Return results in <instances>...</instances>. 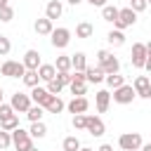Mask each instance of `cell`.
<instances>
[{"instance_id": "cell-9", "label": "cell", "mask_w": 151, "mask_h": 151, "mask_svg": "<svg viewBox=\"0 0 151 151\" xmlns=\"http://www.w3.org/2000/svg\"><path fill=\"white\" fill-rule=\"evenodd\" d=\"M132 87H134L137 97H142V99H151V78H149V76H137L134 83H132Z\"/></svg>"}, {"instance_id": "cell-8", "label": "cell", "mask_w": 151, "mask_h": 151, "mask_svg": "<svg viewBox=\"0 0 151 151\" xmlns=\"http://www.w3.org/2000/svg\"><path fill=\"white\" fill-rule=\"evenodd\" d=\"M9 104H12V109H14L17 113H26V111L31 109L33 99H31V94H26V92H14Z\"/></svg>"}, {"instance_id": "cell-4", "label": "cell", "mask_w": 151, "mask_h": 151, "mask_svg": "<svg viewBox=\"0 0 151 151\" xmlns=\"http://www.w3.org/2000/svg\"><path fill=\"white\" fill-rule=\"evenodd\" d=\"M134 97H137V92H134V87L132 85H120V87H116L113 90V94H111V99L116 101V104H132L134 101Z\"/></svg>"}, {"instance_id": "cell-1", "label": "cell", "mask_w": 151, "mask_h": 151, "mask_svg": "<svg viewBox=\"0 0 151 151\" xmlns=\"http://www.w3.org/2000/svg\"><path fill=\"white\" fill-rule=\"evenodd\" d=\"M12 146H14L17 151H28V149L33 146V137H31V132L24 130L21 125H19L17 130H12Z\"/></svg>"}, {"instance_id": "cell-45", "label": "cell", "mask_w": 151, "mask_h": 151, "mask_svg": "<svg viewBox=\"0 0 151 151\" xmlns=\"http://www.w3.org/2000/svg\"><path fill=\"white\" fill-rule=\"evenodd\" d=\"M66 2H68V5H73V7H78V5H80V2H85V0H66Z\"/></svg>"}, {"instance_id": "cell-20", "label": "cell", "mask_w": 151, "mask_h": 151, "mask_svg": "<svg viewBox=\"0 0 151 151\" xmlns=\"http://www.w3.org/2000/svg\"><path fill=\"white\" fill-rule=\"evenodd\" d=\"M106 40H109L111 47H120V45H125V33L120 28H113V31L106 33Z\"/></svg>"}, {"instance_id": "cell-44", "label": "cell", "mask_w": 151, "mask_h": 151, "mask_svg": "<svg viewBox=\"0 0 151 151\" xmlns=\"http://www.w3.org/2000/svg\"><path fill=\"white\" fill-rule=\"evenodd\" d=\"M97 151H113V146H111V144H101Z\"/></svg>"}, {"instance_id": "cell-13", "label": "cell", "mask_w": 151, "mask_h": 151, "mask_svg": "<svg viewBox=\"0 0 151 151\" xmlns=\"http://www.w3.org/2000/svg\"><path fill=\"white\" fill-rule=\"evenodd\" d=\"M94 106H97L99 113H106L109 106H111V92H109V90H97V94H94Z\"/></svg>"}, {"instance_id": "cell-49", "label": "cell", "mask_w": 151, "mask_h": 151, "mask_svg": "<svg viewBox=\"0 0 151 151\" xmlns=\"http://www.w3.org/2000/svg\"><path fill=\"white\" fill-rule=\"evenodd\" d=\"M5 5H9V0H0V7H5Z\"/></svg>"}, {"instance_id": "cell-39", "label": "cell", "mask_w": 151, "mask_h": 151, "mask_svg": "<svg viewBox=\"0 0 151 151\" xmlns=\"http://www.w3.org/2000/svg\"><path fill=\"white\" fill-rule=\"evenodd\" d=\"M127 7H132V9L139 14V12H144V9L149 7V2H146V0H130V5H127Z\"/></svg>"}, {"instance_id": "cell-29", "label": "cell", "mask_w": 151, "mask_h": 151, "mask_svg": "<svg viewBox=\"0 0 151 151\" xmlns=\"http://www.w3.org/2000/svg\"><path fill=\"white\" fill-rule=\"evenodd\" d=\"M54 66H57V71H71V68H73V64H71V57H68V54H61V57H57Z\"/></svg>"}, {"instance_id": "cell-5", "label": "cell", "mask_w": 151, "mask_h": 151, "mask_svg": "<svg viewBox=\"0 0 151 151\" xmlns=\"http://www.w3.org/2000/svg\"><path fill=\"white\" fill-rule=\"evenodd\" d=\"M137 24V12L132 9V7H123L120 12H118V19H116V28H120V31H125V28H130V26H134Z\"/></svg>"}, {"instance_id": "cell-31", "label": "cell", "mask_w": 151, "mask_h": 151, "mask_svg": "<svg viewBox=\"0 0 151 151\" xmlns=\"http://www.w3.org/2000/svg\"><path fill=\"white\" fill-rule=\"evenodd\" d=\"M61 149H64V151H80V139L71 134V137H66V139H64Z\"/></svg>"}, {"instance_id": "cell-3", "label": "cell", "mask_w": 151, "mask_h": 151, "mask_svg": "<svg viewBox=\"0 0 151 151\" xmlns=\"http://www.w3.org/2000/svg\"><path fill=\"white\" fill-rule=\"evenodd\" d=\"M26 71H28V68L24 66V61H14V59H7V61L0 66V73L7 76V78H24Z\"/></svg>"}, {"instance_id": "cell-19", "label": "cell", "mask_w": 151, "mask_h": 151, "mask_svg": "<svg viewBox=\"0 0 151 151\" xmlns=\"http://www.w3.org/2000/svg\"><path fill=\"white\" fill-rule=\"evenodd\" d=\"M38 76L42 83H50L52 78H57V66L54 64H40L38 66Z\"/></svg>"}, {"instance_id": "cell-48", "label": "cell", "mask_w": 151, "mask_h": 151, "mask_svg": "<svg viewBox=\"0 0 151 151\" xmlns=\"http://www.w3.org/2000/svg\"><path fill=\"white\" fill-rule=\"evenodd\" d=\"M146 52H149V54H151V40H149V42H146Z\"/></svg>"}, {"instance_id": "cell-50", "label": "cell", "mask_w": 151, "mask_h": 151, "mask_svg": "<svg viewBox=\"0 0 151 151\" xmlns=\"http://www.w3.org/2000/svg\"><path fill=\"white\" fill-rule=\"evenodd\" d=\"M0 104H2V87H0Z\"/></svg>"}, {"instance_id": "cell-16", "label": "cell", "mask_w": 151, "mask_h": 151, "mask_svg": "<svg viewBox=\"0 0 151 151\" xmlns=\"http://www.w3.org/2000/svg\"><path fill=\"white\" fill-rule=\"evenodd\" d=\"M61 14H64V5H61V0H50L47 5H45V17L47 19H61Z\"/></svg>"}, {"instance_id": "cell-12", "label": "cell", "mask_w": 151, "mask_h": 151, "mask_svg": "<svg viewBox=\"0 0 151 151\" xmlns=\"http://www.w3.org/2000/svg\"><path fill=\"white\" fill-rule=\"evenodd\" d=\"M52 97H54V94H50V92H47V87H40V85H35V87H31V99H33V104H40V106H47Z\"/></svg>"}, {"instance_id": "cell-26", "label": "cell", "mask_w": 151, "mask_h": 151, "mask_svg": "<svg viewBox=\"0 0 151 151\" xmlns=\"http://www.w3.org/2000/svg\"><path fill=\"white\" fill-rule=\"evenodd\" d=\"M71 64H73L76 71H85V68H87V57H85V52H76V54H71Z\"/></svg>"}, {"instance_id": "cell-21", "label": "cell", "mask_w": 151, "mask_h": 151, "mask_svg": "<svg viewBox=\"0 0 151 151\" xmlns=\"http://www.w3.org/2000/svg\"><path fill=\"white\" fill-rule=\"evenodd\" d=\"M47 111H45V106H40V104H31V109L26 111V118L31 120V123H38V120H42V116H45Z\"/></svg>"}, {"instance_id": "cell-30", "label": "cell", "mask_w": 151, "mask_h": 151, "mask_svg": "<svg viewBox=\"0 0 151 151\" xmlns=\"http://www.w3.org/2000/svg\"><path fill=\"white\" fill-rule=\"evenodd\" d=\"M21 80H24V85H26V87H35V85L40 83V76H38V71H26Z\"/></svg>"}, {"instance_id": "cell-17", "label": "cell", "mask_w": 151, "mask_h": 151, "mask_svg": "<svg viewBox=\"0 0 151 151\" xmlns=\"http://www.w3.org/2000/svg\"><path fill=\"white\" fill-rule=\"evenodd\" d=\"M33 28H35V33H38V35H50V33L54 31V21H52V19H47V17H40V19H35Z\"/></svg>"}, {"instance_id": "cell-22", "label": "cell", "mask_w": 151, "mask_h": 151, "mask_svg": "<svg viewBox=\"0 0 151 151\" xmlns=\"http://www.w3.org/2000/svg\"><path fill=\"white\" fill-rule=\"evenodd\" d=\"M118 12H120V9H118L116 5H104V7H101V19H104V21H109V24H116Z\"/></svg>"}, {"instance_id": "cell-37", "label": "cell", "mask_w": 151, "mask_h": 151, "mask_svg": "<svg viewBox=\"0 0 151 151\" xmlns=\"http://www.w3.org/2000/svg\"><path fill=\"white\" fill-rule=\"evenodd\" d=\"M12 19H14V9H12L9 5L0 7V21H5V24H7V21H12Z\"/></svg>"}, {"instance_id": "cell-28", "label": "cell", "mask_w": 151, "mask_h": 151, "mask_svg": "<svg viewBox=\"0 0 151 151\" xmlns=\"http://www.w3.org/2000/svg\"><path fill=\"white\" fill-rule=\"evenodd\" d=\"M104 83H106L111 90H116V87L125 85V76H120V73H109V76L104 78Z\"/></svg>"}, {"instance_id": "cell-7", "label": "cell", "mask_w": 151, "mask_h": 151, "mask_svg": "<svg viewBox=\"0 0 151 151\" xmlns=\"http://www.w3.org/2000/svg\"><path fill=\"white\" fill-rule=\"evenodd\" d=\"M71 92H73V97H85V92H87V78H85V71H76L73 73V80H71Z\"/></svg>"}, {"instance_id": "cell-46", "label": "cell", "mask_w": 151, "mask_h": 151, "mask_svg": "<svg viewBox=\"0 0 151 151\" xmlns=\"http://www.w3.org/2000/svg\"><path fill=\"white\" fill-rule=\"evenodd\" d=\"M139 151H151V142H149V144H142V149H139Z\"/></svg>"}, {"instance_id": "cell-42", "label": "cell", "mask_w": 151, "mask_h": 151, "mask_svg": "<svg viewBox=\"0 0 151 151\" xmlns=\"http://www.w3.org/2000/svg\"><path fill=\"white\" fill-rule=\"evenodd\" d=\"M85 2H90L92 7H104V5H109L106 0H85Z\"/></svg>"}, {"instance_id": "cell-43", "label": "cell", "mask_w": 151, "mask_h": 151, "mask_svg": "<svg viewBox=\"0 0 151 151\" xmlns=\"http://www.w3.org/2000/svg\"><path fill=\"white\" fill-rule=\"evenodd\" d=\"M144 68H146V71H149V76H151V54L146 57V64H144Z\"/></svg>"}, {"instance_id": "cell-6", "label": "cell", "mask_w": 151, "mask_h": 151, "mask_svg": "<svg viewBox=\"0 0 151 151\" xmlns=\"http://www.w3.org/2000/svg\"><path fill=\"white\" fill-rule=\"evenodd\" d=\"M50 42H52V47H57V50L68 47V42H71V31H68V28H64V26L54 28V31L50 33Z\"/></svg>"}, {"instance_id": "cell-24", "label": "cell", "mask_w": 151, "mask_h": 151, "mask_svg": "<svg viewBox=\"0 0 151 151\" xmlns=\"http://www.w3.org/2000/svg\"><path fill=\"white\" fill-rule=\"evenodd\" d=\"M101 68H104V73H106V76H109V73H118V71H120V61H118V57L109 54V59L101 64Z\"/></svg>"}, {"instance_id": "cell-33", "label": "cell", "mask_w": 151, "mask_h": 151, "mask_svg": "<svg viewBox=\"0 0 151 151\" xmlns=\"http://www.w3.org/2000/svg\"><path fill=\"white\" fill-rule=\"evenodd\" d=\"M19 127V116L14 113L12 118H7V120H2L0 123V130H7V132H12V130H17Z\"/></svg>"}, {"instance_id": "cell-10", "label": "cell", "mask_w": 151, "mask_h": 151, "mask_svg": "<svg viewBox=\"0 0 151 151\" xmlns=\"http://www.w3.org/2000/svg\"><path fill=\"white\" fill-rule=\"evenodd\" d=\"M132 66L134 68H144V64H146V57H149V52H146V45L144 42H134L132 45Z\"/></svg>"}, {"instance_id": "cell-11", "label": "cell", "mask_w": 151, "mask_h": 151, "mask_svg": "<svg viewBox=\"0 0 151 151\" xmlns=\"http://www.w3.org/2000/svg\"><path fill=\"white\" fill-rule=\"evenodd\" d=\"M85 130H87V134H92V137H101V134L106 132V125H104V120H101L99 116H87Z\"/></svg>"}, {"instance_id": "cell-51", "label": "cell", "mask_w": 151, "mask_h": 151, "mask_svg": "<svg viewBox=\"0 0 151 151\" xmlns=\"http://www.w3.org/2000/svg\"><path fill=\"white\" fill-rule=\"evenodd\" d=\"M28 151H38V149H35V146H31V149H28Z\"/></svg>"}, {"instance_id": "cell-2", "label": "cell", "mask_w": 151, "mask_h": 151, "mask_svg": "<svg viewBox=\"0 0 151 151\" xmlns=\"http://www.w3.org/2000/svg\"><path fill=\"white\" fill-rule=\"evenodd\" d=\"M142 134L139 132H123L120 137H118V146L123 149V151H139L142 149Z\"/></svg>"}, {"instance_id": "cell-52", "label": "cell", "mask_w": 151, "mask_h": 151, "mask_svg": "<svg viewBox=\"0 0 151 151\" xmlns=\"http://www.w3.org/2000/svg\"><path fill=\"white\" fill-rule=\"evenodd\" d=\"M146 2H149V5H151V0H146Z\"/></svg>"}, {"instance_id": "cell-47", "label": "cell", "mask_w": 151, "mask_h": 151, "mask_svg": "<svg viewBox=\"0 0 151 151\" xmlns=\"http://www.w3.org/2000/svg\"><path fill=\"white\" fill-rule=\"evenodd\" d=\"M80 151H97V149H90V146H80Z\"/></svg>"}, {"instance_id": "cell-34", "label": "cell", "mask_w": 151, "mask_h": 151, "mask_svg": "<svg viewBox=\"0 0 151 151\" xmlns=\"http://www.w3.org/2000/svg\"><path fill=\"white\" fill-rule=\"evenodd\" d=\"M14 113H17V111L12 109V104H5V101L0 104V123H2V120H7V118H12Z\"/></svg>"}, {"instance_id": "cell-27", "label": "cell", "mask_w": 151, "mask_h": 151, "mask_svg": "<svg viewBox=\"0 0 151 151\" xmlns=\"http://www.w3.org/2000/svg\"><path fill=\"white\" fill-rule=\"evenodd\" d=\"M28 132H31V137H33V139H42V137L47 134V125H45L42 120L31 123V130H28Z\"/></svg>"}, {"instance_id": "cell-41", "label": "cell", "mask_w": 151, "mask_h": 151, "mask_svg": "<svg viewBox=\"0 0 151 151\" xmlns=\"http://www.w3.org/2000/svg\"><path fill=\"white\" fill-rule=\"evenodd\" d=\"M109 54H111L109 50H99V52H97V61H99V66H101V64L109 59Z\"/></svg>"}, {"instance_id": "cell-53", "label": "cell", "mask_w": 151, "mask_h": 151, "mask_svg": "<svg viewBox=\"0 0 151 151\" xmlns=\"http://www.w3.org/2000/svg\"><path fill=\"white\" fill-rule=\"evenodd\" d=\"M61 151H64V149H61Z\"/></svg>"}, {"instance_id": "cell-15", "label": "cell", "mask_w": 151, "mask_h": 151, "mask_svg": "<svg viewBox=\"0 0 151 151\" xmlns=\"http://www.w3.org/2000/svg\"><path fill=\"white\" fill-rule=\"evenodd\" d=\"M66 109H68V113H85L87 109H90V101H87V97H73L68 104H66Z\"/></svg>"}, {"instance_id": "cell-25", "label": "cell", "mask_w": 151, "mask_h": 151, "mask_svg": "<svg viewBox=\"0 0 151 151\" xmlns=\"http://www.w3.org/2000/svg\"><path fill=\"white\" fill-rule=\"evenodd\" d=\"M64 109H66V104L59 99V94H54V97L50 99V104L45 106V111H47V113H54V116H57V113H61Z\"/></svg>"}, {"instance_id": "cell-23", "label": "cell", "mask_w": 151, "mask_h": 151, "mask_svg": "<svg viewBox=\"0 0 151 151\" xmlns=\"http://www.w3.org/2000/svg\"><path fill=\"white\" fill-rule=\"evenodd\" d=\"M92 33H94V26L90 24V21H80L78 26H76V38H92Z\"/></svg>"}, {"instance_id": "cell-32", "label": "cell", "mask_w": 151, "mask_h": 151, "mask_svg": "<svg viewBox=\"0 0 151 151\" xmlns=\"http://www.w3.org/2000/svg\"><path fill=\"white\" fill-rule=\"evenodd\" d=\"M45 87H47V92H50V94H59V92H61V90H64L66 85H64V83H61L59 78H52V80H50V83H47Z\"/></svg>"}, {"instance_id": "cell-36", "label": "cell", "mask_w": 151, "mask_h": 151, "mask_svg": "<svg viewBox=\"0 0 151 151\" xmlns=\"http://www.w3.org/2000/svg\"><path fill=\"white\" fill-rule=\"evenodd\" d=\"M85 125H87V116L85 113H76L73 116V127L76 130H85Z\"/></svg>"}, {"instance_id": "cell-38", "label": "cell", "mask_w": 151, "mask_h": 151, "mask_svg": "<svg viewBox=\"0 0 151 151\" xmlns=\"http://www.w3.org/2000/svg\"><path fill=\"white\" fill-rule=\"evenodd\" d=\"M12 146V132L0 130V149H9Z\"/></svg>"}, {"instance_id": "cell-35", "label": "cell", "mask_w": 151, "mask_h": 151, "mask_svg": "<svg viewBox=\"0 0 151 151\" xmlns=\"http://www.w3.org/2000/svg\"><path fill=\"white\" fill-rule=\"evenodd\" d=\"M12 52V42H9V38L7 35H0V57H7Z\"/></svg>"}, {"instance_id": "cell-40", "label": "cell", "mask_w": 151, "mask_h": 151, "mask_svg": "<svg viewBox=\"0 0 151 151\" xmlns=\"http://www.w3.org/2000/svg\"><path fill=\"white\" fill-rule=\"evenodd\" d=\"M57 78H59L64 85H71V80H73V73H71V71H57Z\"/></svg>"}, {"instance_id": "cell-18", "label": "cell", "mask_w": 151, "mask_h": 151, "mask_svg": "<svg viewBox=\"0 0 151 151\" xmlns=\"http://www.w3.org/2000/svg\"><path fill=\"white\" fill-rule=\"evenodd\" d=\"M40 64H42V61H40V52H38V50H26V54H24V66H26L28 71H38Z\"/></svg>"}, {"instance_id": "cell-14", "label": "cell", "mask_w": 151, "mask_h": 151, "mask_svg": "<svg viewBox=\"0 0 151 151\" xmlns=\"http://www.w3.org/2000/svg\"><path fill=\"white\" fill-rule=\"evenodd\" d=\"M85 78H87V83H92V85H99V83H104L106 73H104V68L97 64V66H87V68H85Z\"/></svg>"}]
</instances>
